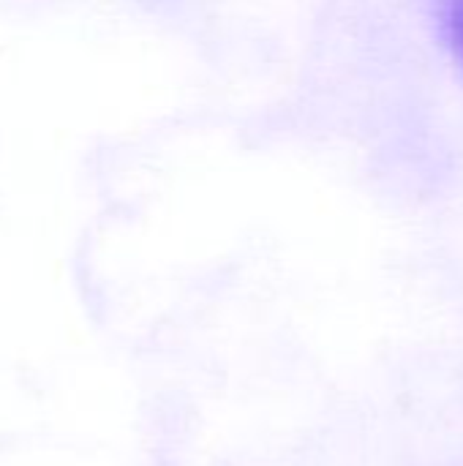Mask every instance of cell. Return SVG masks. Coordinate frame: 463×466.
I'll return each instance as SVG.
<instances>
[{
  "label": "cell",
  "mask_w": 463,
  "mask_h": 466,
  "mask_svg": "<svg viewBox=\"0 0 463 466\" xmlns=\"http://www.w3.org/2000/svg\"><path fill=\"white\" fill-rule=\"evenodd\" d=\"M445 27L453 49L463 57V0H445Z\"/></svg>",
  "instance_id": "obj_1"
}]
</instances>
